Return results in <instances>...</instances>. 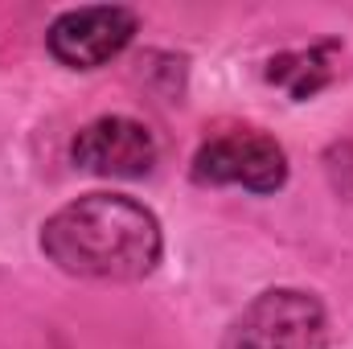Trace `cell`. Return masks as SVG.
I'll return each mask as SVG.
<instances>
[{"label": "cell", "mask_w": 353, "mask_h": 349, "mask_svg": "<svg viewBox=\"0 0 353 349\" xmlns=\"http://www.w3.org/2000/svg\"><path fill=\"white\" fill-rule=\"evenodd\" d=\"M41 251L83 279H144L161 263V226L132 197L87 193L41 226Z\"/></svg>", "instance_id": "obj_1"}, {"label": "cell", "mask_w": 353, "mask_h": 349, "mask_svg": "<svg viewBox=\"0 0 353 349\" xmlns=\"http://www.w3.org/2000/svg\"><path fill=\"white\" fill-rule=\"evenodd\" d=\"M325 312L308 292L275 288L263 292L230 325L222 349H325Z\"/></svg>", "instance_id": "obj_2"}, {"label": "cell", "mask_w": 353, "mask_h": 349, "mask_svg": "<svg viewBox=\"0 0 353 349\" xmlns=\"http://www.w3.org/2000/svg\"><path fill=\"white\" fill-rule=\"evenodd\" d=\"M197 185H243L251 193H275L288 181V157L263 132H230L197 148Z\"/></svg>", "instance_id": "obj_3"}, {"label": "cell", "mask_w": 353, "mask_h": 349, "mask_svg": "<svg viewBox=\"0 0 353 349\" xmlns=\"http://www.w3.org/2000/svg\"><path fill=\"white\" fill-rule=\"evenodd\" d=\"M136 37V12L119 4H99V8H70L50 25V54L62 66L94 70L111 62L128 41Z\"/></svg>", "instance_id": "obj_4"}, {"label": "cell", "mask_w": 353, "mask_h": 349, "mask_svg": "<svg viewBox=\"0 0 353 349\" xmlns=\"http://www.w3.org/2000/svg\"><path fill=\"white\" fill-rule=\"evenodd\" d=\"M70 157L79 169L99 177H144L157 165V140L128 115H103L74 136Z\"/></svg>", "instance_id": "obj_5"}, {"label": "cell", "mask_w": 353, "mask_h": 349, "mask_svg": "<svg viewBox=\"0 0 353 349\" xmlns=\"http://www.w3.org/2000/svg\"><path fill=\"white\" fill-rule=\"evenodd\" d=\"M333 54H337V46H312L300 54H279V58H271L267 79L288 87L292 99H312L333 79Z\"/></svg>", "instance_id": "obj_6"}]
</instances>
